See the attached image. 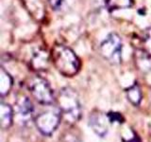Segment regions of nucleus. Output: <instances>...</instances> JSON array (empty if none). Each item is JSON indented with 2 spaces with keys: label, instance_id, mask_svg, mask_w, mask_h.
I'll list each match as a JSON object with an SVG mask.
<instances>
[{
  "label": "nucleus",
  "instance_id": "obj_1",
  "mask_svg": "<svg viewBox=\"0 0 151 142\" xmlns=\"http://www.w3.org/2000/svg\"><path fill=\"white\" fill-rule=\"evenodd\" d=\"M50 58L57 70L65 77H73L80 68V62L78 56L66 46L56 45L51 50Z\"/></svg>",
  "mask_w": 151,
  "mask_h": 142
},
{
  "label": "nucleus",
  "instance_id": "obj_2",
  "mask_svg": "<svg viewBox=\"0 0 151 142\" xmlns=\"http://www.w3.org/2000/svg\"><path fill=\"white\" fill-rule=\"evenodd\" d=\"M58 105L60 113L70 122H76L81 116L79 99L77 92L71 87L60 90L58 97Z\"/></svg>",
  "mask_w": 151,
  "mask_h": 142
},
{
  "label": "nucleus",
  "instance_id": "obj_3",
  "mask_svg": "<svg viewBox=\"0 0 151 142\" xmlns=\"http://www.w3.org/2000/svg\"><path fill=\"white\" fill-rule=\"evenodd\" d=\"M27 87L32 97L36 101L45 105H49L54 101V93L46 80L35 76L28 80Z\"/></svg>",
  "mask_w": 151,
  "mask_h": 142
},
{
  "label": "nucleus",
  "instance_id": "obj_4",
  "mask_svg": "<svg viewBox=\"0 0 151 142\" xmlns=\"http://www.w3.org/2000/svg\"><path fill=\"white\" fill-rule=\"evenodd\" d=\"M122 49V40L116 33H111L100 45V53L103 58L114 64L121 63Z\"/></svg>",
  "mask_w": 151,
  "mask_h": 142
},
{
  "label": "nucleus",
  "instance_id": "obj_5",
  "mask_svg": "<svg viewBox=\"0 0 151 142\" xmlns=\"http://www.w3.org/2000/svg\"><path fill=\"white\" fill-rule=\"evenodd\" d=\"M61 118L60 109H50L39 114L35 117V125L42 135H50L58 128Z\"/></svg>",
  "mask_w": 151,
  "mask_h": 142
},
{
  "label": "nucleus",
  "instance_id": "obj_6",
  "mask_svg": "<svg viewBox=\"0 0 151 142\" xmlns=\"http://www.w3.org/2000/svg\"><path fill=\"white\" fill-rule=\"evenodd\" d=\"M109 118L102 113H93L89 118L90 126L97 135L103 137L107 135L109 130Z\"/></svg>",
  "mask_w": 151,
  "mask_h": 142
},
{
  "label": "nucleus",
  "instance_id": "obj_7",
  "mask_svg": "<svg viewBox=\"0 0 151 142\" xmlns=\"http://www.w3.org/2000/svg\"><path fill=\"white\" fill-rule=\"evenodd\" d=\"M26 9L37 20H41L45 14V0H23Z\"/></svg>",
  "mask_w": 151,
  "mask_h": 142
},
{
  "label": "nucleus",
  "instance_id": "obj_8",
  "mask_svg": "<svg viewBox=\"0 0 151 142\" xmlns=\"http://www.w3.org/2000/svg\"><path fill=\"white\" fill-rule=\"evenodd\" d=\"M17 112L22 118L28 120L33 114V104L31 101L26 96L18 97L15 102Z\"/></svg>",
  "mask_w": 151,
  "mask_h": 142
},
{
  "label": "nucleus",
  "instance_id": "obj_9",
  "mask_svg": "<svg viewBox=\"0 0 151 142\" xmlns=\"http://www.w3.org/2000/svg\"><path fill=\"white\" fill-rule=\"evenodd\" d=\"M49 63V56L46 51L38 49L33 53L30 59V65L35 70H45L47 68Z\"/></svg>",
  "mask_w": 151,
  "mask_h": 142
},
{
  "label": "nucleus",
  "instance_id": "obj_10",
  "mask_svg": "<svg viewBox=\"0 0 151 142\" xmlns=\"http://www.w3.org/2000/svg\"><path fill=\"white\" fill-rule=\"evenodd\" d=\"M13 110L8 103H0V124L3 129H8L12 124Z\"/></svg>",
  "mask_w": 151,
  "mask_h": 142
},
{
  "label": "nucleus",
  "instance_id": "obj_11",
  "mask_svg": "<svg viewBox=\"0 0 151 142\" xmlns=\"http://www.w3.org/2000/svg\"><path fill=\"white\" fill-rule=\"evenodd\" d=\"M12 86V78L4 67L0 68V94L1 96H6L11 91Z\"/></svg>",
  "mask_w": 151,
  "mask_h": 142
},
{
  "label": "nucleus",
  "instance_id": "obj_12",
  "mask_svg": "<svg viewBox=\"0 0 151 142\" xmlns=\"http://www.w3.org/2000/svg\"><path fill=\"white\" fill-rule=\"evenodd\" d=\"M127 96L129 101L133 104V105H139L142 101V92L141 89L137 84L132 85L127 90Z\"/></svg>",
  "mask_w": 151,
  "mask_h": 142
},
{
  "label": "nucleus",
  "instance_id": "obj_13",
  "mask_svg": "<svg viewBox=\"0 0 151 142\" xmlns=\"http://www.w3.org/2000/svg\"><path fill=\"white\" fill-rule=\"evenodd\" d=\"M133 4V0H106L107 8L111 11L130 8Z\"/></svg>",
  "mask_w": 151,
  "mask_h": 142
},
{
  "label": "nucleus",
  "instance_id": "obj_14",
  "mask_svg": "<svg viewBox=\"0 0 151 142\" xmlns=\"http://www.w3.org/2000/svg\"><path fill=\"white\" fill-rule=\"evenodd\" d=\"M143 50L151 57V28H146L143 35Z\"/></svg>",
  "mask_w": 151,
  "mask_h": 142
},
{
  "label": "nucleus",
  "instance_id": "obj_15",
  "mask_svg": "<svg viewBox=\"0 0 151 142\" xmlns=\"http://www.w3.org/2000/svg\"><path fill=\"white\" fill-rule=\"evenodd\" d=\"M107 117L110 122H117V123H123L124 122V117H122L120 113L117 112H110L107 114Z\"/></svg>",
  "mask_w": 151,
  "mask_h": 142
},
{
  "label": "nucleus",
  "instance_id": "obj_16",
  "mask_svg": "<svg viewBox=\"0 0 151 142\" xmlns=\"http://www.w3.org/2000/svg\"><path fill=\"white\" fill-rule=\"evenodd\" d=\"M48 2L50 4L51 8L57 11V9H60L61 7H63L64 0H48Z\"/></svg>",
  "mask_w": 151,
  "mask_h": 142
}]
</instances>
